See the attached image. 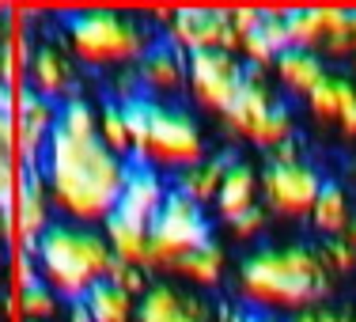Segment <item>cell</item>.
<instances>
[{"mask_svg":"<svg viewBox=\"0 0 356 322\" xmlns=\"http://www.w3.org/2000/svg\"><path fill=\"white\" fill-rule=\"evenodd\" d=\"M250 69L235 54L220 49V54H193L186 57V95L197 103V110L224 118L235 106L243 83Z\"/></svg>","mask_w":356,"mask_h":322,"instance_id":"ba28073f","label":"cell"},{"mask_svg":"<svg viewBox=\"0 0 356 322\" xmlns=\"http://www.w3.org/2000/svg\"><path fill=\"white\" fill-rule=\"evenodd\" d=\"M4 213H8L12 250H31L46 235V227L57 220V213L49 205V193L42 186L38 171H23V179L12 186V193L4 201Z\"/></svg>","mask_w":356,"mask_h":322,"instance_id":"4fadbf2b","label":"cell"},{"mask_svg":"<svg viewBox=\"0 0 356 322\" xmlns=\"http://www.w3.org/2000/svg\"><path fill=\"white\" fill-rule=\"evenodd\" d=\"M0 38H4V23H0Z\"/></svg>","mask_w":356,"mask_h":322,"instance_id":"60d3db41","label":"cell"},{"mask_svg":"<svg viewBox=\"0 0 356 322\" xmlns=\"http://www.w3.org/2000/svg\"><path fill=\"white\" fill-rule=\"evenodd\" d=\"M133 72H137V88L144 103H175L186 91V54H178L167 42L152 46Z\"/></svg>","mask_w":356,"mask_h":322,"instance_id":"9a60e30c","label":"cell"},{"mask_svg":"<svg viewBox=\"0 0 356 322\" xmlns=\"http://www.w3.org/2000/svg\"><path fill=\"white\" fill-rule=\"evenodd\" d=\"M31 258H35L38 281L65 303H80L114 269V254H110L103 232L69 224V220H54L46 235L31 247Z\"/></svg>","mask_w":356,"mask_h":322,"instance_id":"3957f363","label":"cell"},{"mask_svg":"<svg viewBox=\"0 0 356 322\" xmlns=\"http://www.w3.org/2000/svg\"><path fill=\"white\" fill-rule=\"evenodd\" d=\"M220 322H277V319L258 315V311H247V307H220Z\"/></svg>","mask_w":356,"mask_h":322,"instance_id":"1f68e13d","label":"cell"},{"mask_svg":"<svg viewBox=\"0 0 356 322\" xmlns=\"http://www.w3.org/2000/svg\"><path fill=\"white\" fill-rule=\"evenodd\" d=\"M322 175L307 159L296 163H266L261 171V209L281 220H307L322 193Z\"/></svg>","mask_w":356,"mask_h":322,"instance_id":"9c48e42d","label":"cell"},{"mask_svg":"<svg viewBox=\"0 0 356 322\" xmlns=\"http://www.w3.org/2000/svg\"><path fill=\"white\" fill-rule=\"evenodd\" d=\"M273 76L292 99H303V103H307V95L330 76V65L322 61L318 54H307V49H284L273 61Z\"/></svg>","mask_w":356,"mask_h":322,"instance_id":"44dd1931","label":"cell"},{"mask_svg":"<svg viewBox=\"0 0 356 322\" xmlns=\"http://www.w3.org/2000/svg\"><path fill=\"white\" fill-rule=\"evenodd\" d=\"M201 243H209V216L205 209H197L193 201H186L182 193L171 186V198L163 201L159 216L148 227V273L167 277L175 269V261H182L190 250H197Z\"/></svg>","mask_w":356,"mask_h":322,"instance_id":"52a82bcc","label":"cell"},{"mask_svg":"<svg viewBox=\"0 0 356 322\" xmlns=\"http://www.w3.org/2000/svg\"><path fill=\"white\" fill-rule=\"evenodd\" d=\"M213 209L224 224H232V220L261 209V171H254L247 159L235 156L232 167H227V175H224V186H220Z\"/></svg>","mask_w":356,"mask_h":322,"instance_id":"ffe728a7","label":"cell"},{"mask_svg":"<svg viewBox=\"0 0 356 322\" xmlns=\"http://www.w3.org/2000/svg\"><path fill=\"white\" fill-rule=\"evenodd\" d=\"M159 281H175L182 288H190V292H216L220 284L227 281V250L220 247V243H201L197 250H190L182 261H175V269L167 277H159Z\"/></svg>","mask_w":356,"mask_h":322,"instance_id":"ac0fdd59","label":"cell"},{"mask_svg":"<svg viewBox=\"0 0 356 322\" xmlns=\"http://www.w3.org/2000/svg\"><path fill=\"white\" fill-rule=\"evenodd\" d=\"M315 254H318L322 269H326L330 277L356 273V250L345 239H322V243H315Z\"/></svg>","mask_w":356,"mask_h":322,"instance_id":"83f0119b","label":"cell"},{"mask_svg":"<svg viewBox=\"0 0 356 322\" xmlns=\"http://www.w3.org/2000/svg\"><path fill=\"white\" fill-rule=\"evenodd\" d=\"M27 91L54 106H65L72 99H80V65L72 61L69 46L54 35L35 38L27 65Z\"/></svg>","mask_w":356,"mask_h":322,"instance_id":"8fae6325","label":"cell"},{"mask_svg":"<svg viewBox=\"0 0 356 322\" xmlns=\"http://www.w3.org/2000/svg\"><path fill=\"white\" fill-rule=\"evenodd\" d=\"M8 261H12V250L0 243V273H8Z\"/></svg>","mask_w":356,"mask_h":322,"instance_id":"d590c367","label":"cell"},{"mask_svg":"<svg viewBox=\"0 0 356 322\" xmlns=\"http://www.w3.org/2000/svg\"><path fill=\"white\" fill-rule=\"evenodd\" d=\"M133 167L110 156L95 133V106L72 99L57 114V129L38 163V179L49 193L57 220L80 227H103L118 213Z\"/></svg>","mask_w":356,"mask_h":322,"instance_id":"6da1fadb","label":"cell"},{"mask_svg":"<svg viewBox=\"0 0 356 322\" xmlns=\"http://www.w3.org/2000/svg\"><path fill=\"white\" fill-rule=\"evenodd\" d=\"M349 69H353V72H356V57H353V61H349Z\"/></svg>","mask_w":356,"mask_h":322,"instance_id":"ab89813d","label":"cell"},{"mask_svg":"<svg viewBox=\"0 0 356 322\" xmlns=\"http://www.w3.org/2000/svg\"><path fill=\"white\" fill-rule=\"evenodd\" d=\"M334 292V277L322 269L315 247L284 243L258 247L235 269V300L247 311L269 319H296L311 307H322Z\"/></svg>","mask_w":356,"mask_h":322,"instance_id":"7a4b0ae2","label":"cell"},{"mask_svg":"<svg viewBox=\"0 0 356 322\" xmlns=\"http://www.w3.org/2000/svg\"><path fill=\"white\" fill-rule=\"evenodd\" d=\"M137 322H220V307L175 281H152L137 300Z\"/></svg>","mask_w":356,"mask_h":322,"instance_id":"5bb4252c","label":"cell"},{"mask_svg":"<svg viewBox=\"0 0 356 322\" xmlns=\"http://www.w3.org/2000/svg\"><path fill=\"white\" fill-rule=\"evenodd\" d=\"M65 315H69V322H91L83 303H65Z\"/></svg>","mask_w":356,"mask_h":322,"instance_id":"836d02e7","label":"cell"},{"mask_svg":"<svg viewBox=\"0 0 356 322\" xmlns=\"http://www.w3.org/2000/svg\"><path fill=\"white\" fill-rule=\"evenodd\" d=\"M232 159L235 156H205L197 167L178 175L175 190L182 193L186 201H193L197 209L216 205V193H220V186H224V175H227V167H232Z\"/></svg>","mask_w":356,"mask_h":322,"instance_id":"603a6c76","label":"cell"},{"mask_svg":"<svg viewBox=\"0 0 356 322\" xmlns=\"http://www.w3.org/2000/svg\"><path fill=\"white\" fill-rule=\"evenodd\" d=\"M99 232H103L114 261H122V266H137V269L148 273V227L129 224V220H122V216H110Z\"/></svg>","mask_w":356,"mask_h":322,"instance_id":"d4e9b609","label":"cell"},{"mask_svg":"<svg viewBox=\"0 0 356 322\" xmlns=\"http://www.w3.org/2000/svg\"><path fill=\"white\" fill-rule=\"evenodd\" d=\"M8 95L12 91H8V80H4V57H0V103H8Z\"/></svg>","mask_w":356,"mask_h":322,"instance_id":"e575fe53","label":"cell"},{"mask_svg":"<svg viewBox=\"0 0 356 322\" xmlns=\"http://www.w3.org/2000/svg\"><path fill=\"white\" fill-rule=\"evenodd\" d=\"M288 322H356L353 307H334V303H322V307H311L303 315L288 319Z\"/></svg>","mask_w":356,"mask_h":322,"instance_id":"4dcf8cb0","label":"cell"},{"mask_svg":"<svg viewBox=\"0 0 356 322\" xmlns=\"http://www.w3.org/2000/svg\"><path fill=\"white\" fill-rule=\"evenodd\" d=\"M4 106H8V114H12V133H15L12 159L23 167V171H38L42 156H46V144H49V137H54V129H57V114H61V106L31 95L27 88L12 91Z\"/></svg>","mask_w":356,"mask_h":322,"instance_id":"30bf717a","label":"cell"},{"mask_svg":"<svg viewBox=\"0 0 356 322\" xmlns=\"http://www.w3.org/2000/svg\"><path fill=\"white\" fill-rule=\"evenodd\" d=\"M95 133H99V140H103V148L110 152V156L125 159V163L133 159L129 118H125V106H118L114 99L103 103V106H95Z\"/></svg>","mask_w":356,"mask_h":322,"instance_id":"4316f807","label":"cell"},{"mask_svg":"<svg viewBox=\"0 0 356 322\" xmlns=\"http://www.w3.org/2000/svg\"><path fill=\"white\" fill-rule=\"evenodd\" d=\"M159 42L175 46L178 54L193 57V54H235L239 38L232 31L227 12H205V8H186V12H171L167 27L159 31Z\"/></svg>","mask_w":356,"mask_h":322,"instance_id":"7c38bea8","label":"cell"},{"mask_svg":"<svg viewBox=\"0 0 356 322\" xmlns=\"http://www.w3.org/2000/svg\"><path fill=\"white\" fill-rule=\"evenodd\" d=\"M266 224H269V213L266 209H254V213L232 220V224H227V235H232L235 243H254V239H261Z\"/></svg>","mask_w":356,"mask_h":322,"instance_id":"f546056e","label":"cell"},{"mask_svg":"<svg viewBox=\"0 0 356 322\" xmlns=\"http://www.w3.org/2000/svg\"><path fill=\"white\" fill-rule=\"evenodd\" d=\"M80 303L88 307L91 322H137V296L122 292V288L110 284V281L91 288Z\"/></svg>","mask_w":356,"mask_h":322,"instance_id":"484cf974","label":"cell"},{"mask_svg":"<svg viewBox=\"0 0 356 322\" xmlns=\"http://www.w3.org/2000/svg\"><path fill=\"white\" fill-rule=\"evenodd\" d=\"M167 198H171V186H167L163 175L144 171V167H133V175H129V182H125V193H122V201H118L114 216L129 220V224H140V227H152V220L159 216V209H163Z\"/></svg>","mask_w":356,"mask_h":322,"instance_id":"d6986e66","label":"cell"},{"mask_svg":"<svg viewBox=\"0 0 356 322\" xmlns=\"http://www.w3.org/2000/svg\"><path fill=\"white\" fill-rule=\"evenodd\" d=\"M224 125L235 140L250 144L258 152H277L296 140V118L281 99L277 88L269 83V72H250L243 83L235 106L224 114Z\"/></svg>","mask_w":356,"mask_h":322,"instance_id":"8992f818","label":"cell"},{"mask_svg":"<svg viewBox=\"0 0 356 322\" xmlns=\"http://www.w3.org/2000/svg\"><path fill=\"white\" fill-rule=\"evenodd\" d=\"M353 220H356V209L349 201V190H345L341 182H322V193H318L315 209H311V216H307V224L315 227V235L318 239H341Z\"/></svg>","mask_w":356,"mask_h":322,"instance_id":"7402d4cb","label":"cell"},{"mask_svg":"<svg viewBox=\"0 0 356 322\" xmlns=\"http://www.w3.org/2000/svg\"><path fill=\"white\" fill-rule=\"evenodd\" d=\"M61 42L69 46L72 61L91 72H125L137 69L152 46H159V31L148 19H133L125 12H72L65 15Z\"/></svg>","mask_w":356,"mask_h":322,"instance_id":"5b68a950","label":"cell"},{"mask_svg":"<svg viewBox=\"0 0 356 322\" xmlns=\"http://www.w3.org/2000/svg\"><path fill=\"white\" fill-rule=\"evenodd\" d=\"M4 292H8V288H4V273H0V300H4Z\"/></svg>","mask_w":356,"mask_h":322,"instance_id":"74e56055","label":"cell"},{"mask_svg":"<svg viewBox=\"0 0 356 322\" xmlns=\"http://www.w3.org/2000/svg\"><path fill=\"white\" fill-rule=\"evenodd\" d=\"M12 144H15V133H12V114H8V106L0 103V148L12 156Z\"/></svg>","mask_w":356,"mask_h":322,"instance_id":"d6a6232c","label":"cell"},{"mask_svg":"<svg viewBox=\"0 0 356 322\" xmlns=\"http://www.w3.org/2000/svg\"><path fill=\"white\" fill-rule=\"evenodd\" d=\"M65 311V300L49 292L46 284H31L23 292H4V315L8 322H54Z\"/></svg>","mask_w":356,"mask_h":322,"instance_id":"cb8c5ba5","label":"cell"},{"mask_svg":"<svg viewBox=\"0 0 356 322\" xmlns=\"http://www.w3.org/2000/svg\"><path fill=\"white\" fill-rule=\"evenodd\" d=\"M284 31H288V49L318 54L326 42L353 38V12H345V8H303V12H288Z\"/></svg>","mask_w":356,"mask_h":322,"instance_id":"2e32d148","label":"cell"},{"mask_svg":"<svg viewBox=\"0 0 356 322\" xmlns=\"http://www.w3.org/2000/svg\"><path fill=\"white\" fill-rule=\"evenodd\" d=\"M353 38H356V12H353Z\"/></svg>","mask_w":356,"mask_h":322,"instance_id":"f35d334b","label":"cell"},{"mask_svg":"<svg viewBox=\"0 0 356 322\" xmlns=\"http://www.w3.org/2000/svg\"><path fill=\"white\" fill-rule=\"evenodd\" d=\"M110 284H118L122 292H129V296H140L148 292V284L156 281L152 273H144V269H137V266H122V261H114V269H110V277H106Z\"/></svg>","mask_w":356,"mask_h":322,"instance_id":"f1b7e54d","label":"cell"},{"mask_svg":"<svg viewBox=\"0 0 356 322\" xmlns=\"http://www.w3.org/2000/svg\"><path fill=\"white\" fill-rule=\"evenodd\" d=\"M341 239H345V243H349V247L356 250V220H353V224H349V232H345Z\"/></svg>","mask_w":356,"mask_h":322,"instance_id":"8d00e7d4","label":"cell"},{"mask_svg":"<svg viewBox=\"0 0 356 322\" xmlns=\"http://www.w3.org/2000/svg\"><path fill=\"white\" fill-rule=\"evenodd\" d=\"M125 118H129V133H133V167L178 179L182 171L197 167L209 156L201 122L178 103H144V99H137V103L125 106Z\"/></svg>","mask_w":356,"mask_h":322,"instance_id":"277c9868","label":"cell"},{"mask_svg":"<svg viewBox=\"0 0 356 322\" xmlns=\"http://www.w3.org/2000/svg\"><path fill=\"white\" fill-rule=\"evenodd\" d=\"M311 118L322 125H334L345 140H356V80L345 72H334L307 95Z\"/></svg>","mask_w":356,"mask_h":322,"instance_id":"e0dca14e","label":"cell"}]
</instances>
